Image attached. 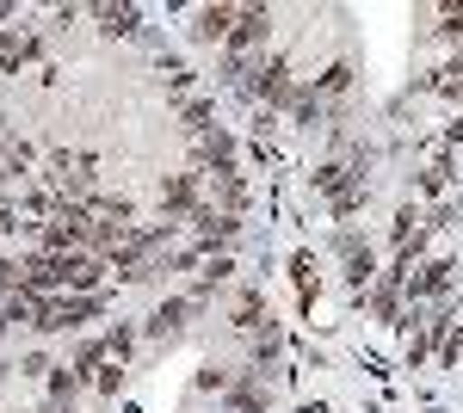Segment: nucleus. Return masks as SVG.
Instances as JSON below:
<instances>
[{
	"label": "nucleus",
	"instance_id": "nucleus-1",
	"mask_svg": "<svg viewBox=\"0 0 463 413\" xmlns=\"http://www.w3.org/2000/svg\"><path fill=\"white\" fill-rule=\"evenodd\" d=\"M316 192L340 210V216H353V210L364 204V173L346 167V161H321L316 167Z\"/></svg>",
	"mask_w": 463,
	"mask_h": 413
},
{
	"label": "nucleus",
	"instance_id": "nucleus-2",
	"mask_svg": "<svg viewBox=\"0 0 463 413\" xmlns=\"http://www.w3.org/2000/svg\"><path fill=\"white\" fill-rule=\"evenodd\" d=\"M241 87H248L260 105H290V99H297V80H290L285 56H253V69H248Z\"/></svg>",
	"mask_w": 463,
	"mask_h": 413
},
{
	"label": "nucleus",
	"instance_id": "nucleus-3",
	"mask_svg": "<svg viewBox=\"0 0 463 413\" xmlns=\"http://www.w3.org/2000/svg\"><path fill=\"white\" fill-rule=\"evenodd\" d=\"M235 19H241V6H198L192 13V32L204 37V43H229L235 37Z\"/></svg>",
	"mask_w": 463,
	"mask_h": 413
},
{
	"label": "nucleus",
	"instance_id": "nucleus-4",
	"mask_svg": "<svg viewBox=\"0 0 463 413\" xmlns=\"http://www.w3.org/2000/svg\"><path fill=\"white\" fill-rule=\"evenodd\" d=\"M32 56H37V37L32 32H19V25H6V32H0V74H19Z\"/></svg>",
	"mask_w": 463,
	"mask_h": 413
},
{
	"label": "nucleus",
	"instance_id": "nucleus-5",
	"mask_svg": "<svg viewBox=\"0 0 463 413\" xmlns=\"http://www.w3.org/2000/svg\"><path fill=\"white\" fill-rule=\"evenodd\" d=\"M192 303H198V296H167L161 309L148 314V333H155V340H174L179 327H185V314H192Z\"/></svg>",
	"mask_w": 463,
	"mask_h": 413
},
{
	"label": "nucleus",
	"instance_id": "nucleus-6",
	"mask_svg": "<svg viewBox=\"0 0 463 413\" xmlns=\"http://www.w3.org/2000/svg\"><path fill=\"white\" fill-rule=\"evenodd\" d=\"M93 19H99V25H106L111 37H130L143 13H137V6H93Z\"/></svg>",
	"mask_w": 463,
	"mask_h": 413
},
{
	"label": "nucleus",
	"instance_id": "nucleus-7",
	"mask_svg": "<svg viewBox=\"0 0 463 413\" xmlns=\"http://www.w3.org/2000/svg\"><path fill=\"white\" fill-rule=\"evenodd\" d=\"M346 87H353V62H327L321 80H316V99L321 93H346Z\"/></svg>",
	"mask_w": 463,
	"mask_h": 413
},
{
	"label": "nucleus",
	"instance_id": "nucleus-8",
	"mask_svg": "<svg viewBox=\"0 0 463 413\" xmlns=\"http://www.w3.org/2000/svg\"><path fill=\"white\" fill-rule=\"evenodd\" d=\"M235 327H241V333H260V296H241V303H235Z\"/></svg>",
	"mask_w": 463,
	"mask_h": 413
},
{
	"label": "nucleus",
	"instance_id": "nucleus-9",
	"mask_svg": "<svg viewBox=\"0 0 463 413\" xmlns=\"http://www.w3.org/2000/svg\"><path fill=\"white\" fill-rule=\"evenodd\" d=\"M439 19H445V25H439V32L451 37V43H463V6H445V13H439Z\"/></svg>",
	"mask_w": 463,
	"mask_h": 413
}]
</instances>
